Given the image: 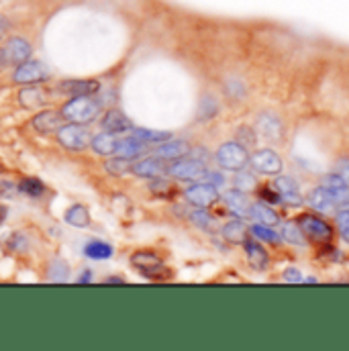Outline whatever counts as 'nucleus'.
Listing matches in <instances>:
<instances>
[{"label":"nucleus","instance_id":"1","mask_svg":"<svg viewBox=\"0 0 349 351\" xmlns=\"http://www.w3.org/2000/svg\"><path fill=\"white\" fill-rule=\"evenodd\" d=\"M68 123L88 125L100 117V102L94 96H74L60 108Z\"/></svg>","mask_w":349,"mask_h":351},{"label":"nucleus","instance_id":"2","mask_svg":"<svg viewBox=\"0 0 349 351\" xmlns=\"http://www.w3.org/2000/svg\"><path fill=\"white\" fill-rule=\"evenodd\" d=\"M215 160L219 164V168L223 170H229V172H239L248 166L250 162V154H248V147L239 141H229V143H223L217 154H215Z\"/></svg>","mask_w":349,"mask_h":351},{"label":"nucleus","instance_id":"3","mask_svg":"<svg viewBox=\"0 0 349 351\" xmlns=\"http://www.w3.org/2000/svg\"><path fill=\"white\" fill-rule=\"evenodd\" d=\"M58 143L64 149L70 152H84L86 147H90L92 141V133L88 131L86 125H78V123H68L64 125L58 133H56Z\"/></svg>","mask_w":349,"mask_h":351},{"label":"nucleus","instance_id":"4","mask_svg":"<svg viewBox=\"0 0 349 351\" xmlns=\"http://www.w3.org/2000/svg\"><path fill=\"white\" fill-rule=\"evenodd\" d=\"M298 227L302 229L304 237L315 241V243H329L333 239V229L329 223H325L317 215H300L296 219Z\"/></svg>","mask_w":349,"mask_h":351},{"label":"nucleus","instance_id":"5","mask_svg":"<svg viewBox=\"0 0 349 351\" xmlns=\"http://www.w3.org/2000/svg\"><path fill=\"white\" fill-rule=\"evenodd\" d=\"M168 174L174 176L176 180H182V182H198L208 176V170H206L204 162H198V160L186 156L168 166Z\"/></svg>","mask_w":349,"mask_h":351},{"label":"nucleus","instance_id":"6","mask_svg":"<svg viewBox=\"0 0 349 351\" xmlns=\"http://www.w3.org/2000/svg\"><path fill=\"white\" fill-rule=\"evenodd\" d=\"M49 68L43 64V62H37V60H29L21 66H14V74H12V82L14 84H23V86H29V84H41L45 80H49Z\"/></svg>","mask_w":349,"mask_h":351},{"label":"nucleus","instance_id":"7","mask_svg":"<svg viewBox=\"0 0 349 351\" xmlns=\"http://www.w3.org/2000/svg\"><path fill=\"white\" fill-rule=\"evenodd\" d=\"M184 198L196 206V208H208L210 204L217 202L219 198V190L213 182H206V180H198V182H192L186 190H184Z\"/></svg>","mask_w":349,"mask_h":351},{"label":"nucleus","instance_id":"8","mask_svg":"<svg viewBox=\"0 0 349 351\" xmlns=\"http://www.w3.org/2000/svg\"><path fill=\"white\" fill-rule=\"evenodd\" d=\"M2 51H4L8 66H21L33 58V45L25 37H10L4 43Z\"/></svg>","mask_w":349,"mask_h":351},{"label":"nucleus","instance_id":"9","mask_svg":"<svg viewBox=\"0 0 349 351\" xmlns=\"http://www.w3.org/2000/svg\"><path fill=\"white\" fill-rule=\"evenodd\" d=\"M66 123H68V121L64 119L62 110H51V108L41 110V112H37V114L31 119L33 129H35L37 133H41V135H53V133H58Z\"/></svg>","mask_w":349,"mask_h":351},{"label":"nucleus","instance_id":"10","mask_svg":"<svg viewBox=\"0 0 349 351\" xmlns=\"http://www.w3.org/2000/svg\"><path fill=\"white\" fill-rule=\"evenodd\" d=\"M250 162H252V168L263 176H278L282 172L280 156L274 149H267V147L258 149L256 154H252Z\"/></svg>","mask_w":349,"mask_h":351},{"label":"nucleus","instance_id":"11","mask_svg":"<svg viewBox=\"0 0 349 351\" xmlns=\"http://www.w3.org/2000/svg\"><path fill=\"white\" fill-rule=\"evenodd\" d=\"M274 188H276V192L284 204H288V206H300L302 204V194H300V188H298L294 178L278 174L274 180Z\"/></svg>","mask_w":349,"mask_h":351},{"label":"nucleus","instance_id":"12","mask_svg":"<svg viewBox=\"0 0 349 351\" xmlns=\"http://www.w3.org/2000/svg\"><path fill=\"white\" fill-rule=\"evenodd\" d=\"M56 90L60 94H66L70 98L74 96H94L100 92V82L92 78H82V80H62Z\"/></svg>","mask_w":349,"mask_h":351},{"label":"nucleus","instance_id":"13","mask_svg":"<svg viewBox=\"0 0 349 351\" xmlns=\"http://www.w3.org/2000/svg\"><path fill=\"white\" fill-rule=\"evenodd\" d=\"M100 127H102V131H108V133H127V131H131L133 129V123L129 121V117L123 112V110H119V108H108L104 114H102V119H100Z\"/></svg>","mask_w":349,"mask_h":351},{"label":"nucleus","instance_id":"14","mask_svg":"<svg viewBox=\"0 0 349 351\" xmlns=\"http://www.w3.org/2000/svg\"><path fill=\"white\" fill-rule=\"evenodd\" d=\"M119 143H121V137H117V133L102 131V133L92 135L90 147L94 149V154H98L102 158H112V156H117Z\"/></svg>","mask_w":349,"mask_h":351},{"label":"nucleus","instance_id":"15","mask_svg":"<svg viewBox=\"0 0 349 351\" xmlns=\"http://www.w3.org/2000/svg\"><path fill=\"white\" fill-rule=\"evenodd\" d=\"M188 154H190L188 141H184V139H172V137H170L168 141L160 143L158 149H156V156H158L160 160H164V162L182 160V158H186Z\"/></svg>","mask_w":349,"mask_h":351},{"label":"nucleus","instance_id":"16","mask_svg":"<svg viewBox=\"0 0 349 351\" xmlns=\"http://www.w3.org/2000/svg\"><path fill=\"white\" fill-rule=\"evenodd\" d=\"M321 188L333 198V202H346L349 198V186L335 174V172H329L327 176H323L321 180Z\"/></svg>","mask_w":349,"mask_h":351},{"label":"nucleus","instance_id":"17","mask_svg":"<svg viewBox=\"0 0 349 351\" xmlns=\"http://www.w3.org/2000/svg\"><path fill=\"white\" fill-rule=\"evenodd\" d=\"M168 172L164 160H160L158 156L156 158H145V160H139L137 164H133V174L137 178H145V180H154V178H160Z\"/></svg>","mask_w":349,"mask_h":351},{"label":"nucleus","instance_id":"18","mask_svg":"<svg viewBox=\"0 0 349 351\" xmlns=\"http://www.w3.org/2000/svg\"><path fill=\"white\" fill-rule=\"evenodd\" d=\"M225 204L229 206V210H233L237 217H250V208H252V200L248 196V192L243 190H229L225 194Z\"/></svg>","mask_w":349,"mask_h":351},{"label":"nucleus","instance_id":"19","mask_svg":"<svg viewBox=\"0 0 349 351\" xmlns=\"http://www.w3.org/2000/svg\"><path fill=\"white\" fill-rule=\"evenodd\" d=\"M306 204L313 208V210H317V213H321V215H329V213H333V206H335V202H333V198L319 186V188H313L311 192H309V196H306Z\"/></svg>","mask_w":349,"mask_h":351},{"label":"nucleus","instance_id":"20","mask_svg":"<svg viewBox=\"0 0 349 351\" xmlns=\"http://www.w3.org/2000/svg\"><path fill=\"white\" fill-rule=\"evenodd\" d=\"M250 217L260 223V225H265V227H276L280 223V215L267 206L265 202H252V208H250Z\"/></svg>","mask_w":349,"mask_h":351},{"label":"nucleus","instance_id":"21","mask_svg":"<svg viewBox=\"0 0 349 351\" xmlns=\"http://www.w3.org/2000/svg\"><path fill=\"white\" fill-rule=\"evenodd\" d=\"M47 100V94L43 88H37V84H29L19 92V104L25 108H37L43 106Z\"/></svg>","mask_w":349,"mask_h":351},{"label":"nucleus","instance_id":"22","mask_svg":"<svg viewBox=\"0 0 349 351\" xmlns=\"http://www.w3.org/2000/svg\"><path fill=\"white\" fill-rule=\"evenodd\" d=\"M258 129L263 137L272 139V141H278L282 137V123L280 119L274 114V112H262L260 119H258Z\"/></svg>","mask_w":349,"mask_h":351},{"label":"nucleus","instance_id":"23","mask_svg":"<svg viewBox=\"0 0 349 351\" xmlns=\"http://www.w3.org/2000/svg\"><path fill=\"white\" fill-rule=\"evenodd\" d=\"M149 145H145L143 141H139L137 137H125L121 139L119 143V149H117V156L119 158H125V160H137L139 156H143L147 152Z\"/></svg>","mask_w":349,"mask_h":351},{"label":"nucleus","instance_id":"24","mask_svg":"<svg viewBox=\"0 0 349 351\" xmlns=\"http://www.w3.org/2000/svg\"><path fill=\"white\" fill-rule=\"evenodd\" d=\"M243 247H245V254H248L250 263H252L256 269L263 271V269L267 267V263H269V258H267V252L258 243V239H245V241H243Z\"/></svg>","mask_w":349,"mask_h":351},{"label":"nucleus","instance_id":"25","mask_svg":"<svg viewBox=\"0 0 349 351\" xmlns=\"http://www.w3.org/2000/svg\"><path fill=\"white\" fill-rule=\"evenodd\" d=\"M131 135L137 137L139 141H143L145 145H160L172 137L170 131H154V129H143V127H133Z\"/></svg>","mask_w":349,"mask_h":351},{"label":"nucleus","instance_id":"26","mask_svg":"<svg viewBox=\"0 0 349 351\" xmlns=\"http://www.w3.org/2000/svg\"><path fill=\"white\" fill-rule=\"evenodd\" d=\"M64 221L70 225V227H76V229H86L90 225V213L84 204H72L66 215H64Z\"/></svg>","mask_w":349,"mask_h":351},{"label":"nucleus","instance_id":"27","mask_svg":"<svg viewBox=\"0 0 349 351\" xmlns=\"http://www.w3.org/2000/svg\"><path fill=\"white\" fill-rule=\"evenodd\" d=\"M112 254H115L112 245L104 243L100 239H92V241H88L86 245H84V256L90 258V260H96V262L108 260V258H112Z\"/></svg>","mask_w":349,"mask_h":351},{"label":"nucleus","instance_id":"28","mask_svg":"<svg viewBox=\"0 0 349 351\" xmlns=\"http://www.w3.org/2000/svg\"><path fill=\"white\" fill-rule=\"evenodd\" d=\"M221 233L229 243H243L248 239V225L239 219H233L223 227Z\"/></svg>","mask_w":349,"mask_h":351},{"label":"nucleus","instance_id":"29","mask_svg":"<svg viewBox=\"0 0 349 351\" xmlns=\"http://www.w3.org/2000/svg\"><path fill=\"white\" fill-rule=\"evenodd\" d=\"M16 190L25 196H31V198H39L45 194V184L39 180V178H21V182L16 184Z\"/></svg>","mask_w":349,"mask_h":351},{"label":"nucleus","instance_id":"30","mask_svg":"<svg viewBox=\"0 0 349 351\" xmlns=\"http://www.w3.org/2000/svg\"><path fill=\"white\" fill-rule=\"evenodd\" d=\"M104 170H106V174L110 176H125L127 172H133V164H131V160L112 156V158H106Z\"/></svg>","mask_w":349,"mask_h":351},{"label":"nucleus","instance_id":"31","mask_svg":"<svg viewBox=\"0 0 349 351\" xmlns=\"http://www.w3.org/2000/svg\"><path fill=\"white\" fill-rule=\"evenodd\" d=\"M280 237H282L286 243H290V245H302V243H304V233H302V229L298 227L296 221H294V223H284Z\"/></svg>","mask_w":349,"mask_h":351},{"label":"nucleus","instance_id":"32","mask_svg":"<svg viewBox=\"0 0 349 351\" xmlns=\"http://www.w3.org/2000/svg\"><path fill=\"white\" fill-rule=\"evenodd\" d=\"M252 233H254V239L267 243V245H278L282 241V237L274 231V227H265V225H260V223H256L252 227Z\"/></svg>","mask_w":349,"mask_h":351},{"label":"nucleus","instance_id":"33","mask_svg":"<svg viewBox=\"0 0 349 351\" xmlns=\"http://www.w3.org/2000/svg\"><path fill=\"white\" fill-rule=\"evenodd\" d=\"M131 263H133L139 271H143V269H149V267H154V265H160L162 260H160L158 254H154V252H135V254L131 256Z\"/></svg>","mask_w":349,"mask_h":351},{"label":"nucleus","instance_id":"34","mask_svg":"<svg viewBox=\"0 0 349 351\" xmlns=\"http://www.w3.org/2000/svg\"><path fill=\"white\" fill-rule=\"evenodd\" d=\"M219 112V104H217V100L213 98V96H204L202 100H200V106H198V121L200 123H204V121H208V119H213L215 114Z\"/></svg>","mask_w":349,"mask_h":351},{"label":"nucleus","instance_id":"35","mask_svg":"<svg viewBox=\"0 0 349 351\" xmlns=\"http://www.w3.org/2000/svg\"><path fill=\"white\" fill-rule=\"evenodd\" d=\"M51 282H66L68 280V263L64 260H56L51 263V269H49V276H47Z\"/></svg>","mask_w":349,"mask_h":351},{"label":"nucleus","instance_id":"36","mask_svg":"<svg viewBox=\"0 0 349 351\" xmlns=\"http://www.w3.org/2000/svg\"><path fill=\"white\" fill-rule=\"evenodd\" d=\"M233 184H235L237 190L250 192V190H254V186H256V178L250 174V172H241V170H239V172H235Z\"/></svg>","mask_w":349,"mask_h":351},{"label":"nucleus","instance_id":"37","mask_svg":"<svg viewBox=\"0 0 349 351\" xmlns=\"http://www.w3.org/2000/svg\"><path fill=\"white\" fill-rule=\"evenodd\" d=\"M190 219H192V223H194L196 227H200V229H204V231H210V229H213V217H210L204 208L194 210V213L190 215Z\"/></svg>","mask_w":349,"mask_h":351},{"label":"nucleus","instance_id":"38","mask_svg":"<svg viewBox=\"0 0 349 351\" xmlns=\"http://www.w3.org/2000/svg\"><path fill=\"white\" fill-rule=\"evenodd\" d=\"M335 221H337V231H339L341 239H344L346 243H349V208L339 210Z\"/></svg>","mask_w":349,"mask_h":351},{"label":"nucleus","instance_id":"39","mask_svg":"<svg viewBox=\"0 0 349 351\" xmlns=\"http://www.w3.org/2000/svg\"><path fill=\"white\" fill-rule=\"evenodd\" d=\"M149 190H152L154 194H158V196H168V194L172 192V184L166 182V180L160 176V178H154V180L149 182Z\"/></svg>","mask_w":349,"mask_h":351},{"label":"nucleus","instance_id":"40","mask_svg":"<svg viewBox=\"0 0 349 351\" xmlns=\"http://www.w3.org/2000/svg\"><path fill=\"white\" fill-rule=\"evenodd\" d=\"M141 274H143L145 278H149V280H166V278H170V269H168L164 263L154 265V267H149V269H143Z\"/></svg>","mask_w":349,"mask_h":351},{"label":"nucleus","instance_id":"41","mask_svg":"<svg viewBox=\"0 0 349 351\" xmlns=\"http://www.w3.org/2000/svg\"><path fill=\"white\" fill-rule=\"evenodd\" d=\"M227 94H229V96H235V98L243 96V94H245L243 82H241L239 78H231V80L227 82Z\"/></svg>","mask_w":349,"mask_h":351},{"label":"nucleus","instance_id":"42","mask_svg":"<svg viewBox=\"0 0 349 351\" xmlns=\"http://www.w3.org/2000/svg\"><path fill=\"white\" fill-rule=\"evenodd\" d=\"M335 174L339 176L346 184L349 186V156L346 158H341L339 162H337V166H335Z\"/></svg>","mask_w":349,"mask_h":351},{"label":"nucleus","instance_id":"43","mask_svg":"<svg viewBox=\"0 0 349 351\" xmlns=\"http://www.w3.org/2000/svg\"><path fill=\"white\" fill-rule=\"evenodd\" d=\"M304 278H302V271L298 267H288L284 271V282H290V284H300Z\"/></svg>","mask_w":349,"mask_h":351},{"label":"nucleus","instance_id":"44","mask_svg":"<svg viewBox=\"0 0 349 351\" xmlns=\"http://www.w3.org/2000/svg\"><path fill=\"white\" fill-rule=\"evenodd\" d=\"M190 158H194V160H198V162H204L206 164V160H208V152L204 149V147H196V149H190V154H188Z\"/></svg>","mask_w":349,"mask_h":351},{"label":"nucleus","instance_id":"45","mask_svg":"<svg viewBox=\"0 0 349 351\" xmlns=\"http://www.w3.org/2000/svg\"><path fill=\"white\" fill-rule=\"evenodd\" d=\"M76 282H78V284H88V282H92V271L86 267V269L78 276V280H76Z\"/></svg>","mask_w":349,"mask_h":351},{"label":"nucleus","instance_id":"46","mask_svg":"<svg viewBox=\"0 0 349 351\" xmlns=\"http://www.w3.org/2000/svg\"><path fill=\"white\" fill-rule=\"evenodd\" d=\"M6 31H8V19L4 14H0V39L6 35Z\"/></svg>","mask_w":349,"mask_h":351},{"label":"nucleus","instance_id":"47","mask_svg":"<svg viewBox=\"0 0 349 351\" xmlns=\"http://www.w3.org/2000/svg\"><path fill=\"white\" fill-rule=\"evenodd\" d=\"M104 284H125V280L119 278V276H108V278L104 280Z\"/></svg>","mask_w":349,"mask_h":351},{"label":"nucleus","instance_id":"48","mask_svg":"<svg viewBox=\"0 0 349 351\" xmlns=\"http://www.w3.org/2000/svg\"><path fill=\"white\" fill-rule=\"evenodd\" d=\"M6 66H8V62H6V58H4V51L0 49V72H2Z\"/></svg>","mask_w":349,"mask_h":351},{"label":"nucleus","instance_id":"49","mask_svg":"<svg viewBox=\"0 0 349 351\" xmlns=\"http://www.w3.org/2000/svg\"><path fill=\"white\" fill-rule=\"evenodd\" d=\"M4 219H6V206L0 204V225L4 223Z\"/></svg>","mask_w":349,"mask_h":351},{"label":"nucleus","instance_id":"50","mask_svg":"<svg viewBox=\"0 0 349 351\" xmlns=\"http://www.w3.org/2000/svg\"><path fill=\"white\" fill-rule=\"evenodd\" d=\"M0 174H4V168L2 166H0Z\"/></svg>","mask_w":349,"mask_h":351}]
</instances>
